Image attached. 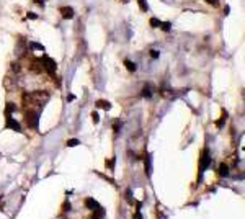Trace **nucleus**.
I'll return each instance as SVG.
<instances>
[{
	"label": "nucleus",
	"instance_id": "obj_1",
	"mask_svg": "<svg viewBox=\"0 0 245 219\" xmlns=\"http://www.w3.org/2000/svg\"><path fill=\"white\" fill-rule=\"evenodd\" d=\"M25 121H26V126H28V128L36 129L38 124H39V113H38V111H33V110L26 111V113H25Z\"/></svg>",
	"mask_w": 245,
	"mask_h": 219
},
{
	"label": "nucleus",
	"instance_id": "obj_2",
	"mask_svg": "<svg viewBox=\"0 0 245 219\" xmlns=\"http://www.w3.org/2000/svg\"><path fill=\"white\" fill-rule=\"evenodd\" d=\"M39 62L43 64V69L47 70V74H49V75H54V74H56L57 64H56L54 59H51V57H47V56H44L43 59H39Z\"/></svg>",
	"mask_w": 245,
	"mask_h": 219
},
{
	"label": "nucleus",
	"instance_id": "obj_3",
	"mask_svg": "<svg viewBox=\"0 0 245 219\" xmlns=\"http://www.w3.org/2000/svg\"><path fill=\"white\" fill-rule=\"evenodd\" d=\"M212 162V157L209 155V149H204L203 150V155L200 157V174L203 175V172H206V169H208L209 165H211Z\"/></svg>",
	"mask_w": 245,
	"mask_h": 219
},
{
	"label": "nucleus",
	"instance_id": "obj_4",
	"mask_svg": "<svg viewBox=\"0 0 245 219\" xmlns=\"http://www.w3.org/2000/svg\"><path fill=\"white\" fill-rule=\"evenodd\" d=\"M5 126L8 129H13V131H17V132H21V126L18 121H15L12 118V115H7V120H5Z\"/></svg>",
	"mask_w": 245,
	"mask_h": 219
},
{
	"label": "nucleus",
	"instance_id": "obj_5",
	"mask_svg": "<svg viewBox=\"0 0 245 219\" xmlns=\"http://www.w3.org/2000/svg\"><path fill=\"white\" fill-rule=\"evenodd\" d=\"M59 13L62 15L64 20H72V18L75 17V12H74L72 7H61V8H59Z\"/></svg>",
	"mask_w": 245,
	"mask_h": 219
},
{
	"label": "nucleus",
	"instance_id": "obj_6",
	"mask_svg": "<svg viewBox=\"0 0 245 219\" xmlns=\"http://www.w3.org/2000/svg\"><path fill=\"white\" fill-rule=\"evenodd\" d=\"M105 218V209L103 208H96V209H93V214H91V219H103Z\"/></svg>",
	"mask_w": 245,
	"mask_h": 219
},
{
	"label": "nucleus",
	"instance_id": "obj_7",
	"mask_svg": "<svg viewBox=\"0 0 245 219\" xmlns=\"http://www.w3.org/2000/svg\"><path fill=\"white\" fill-rule=\"evenodd\" d=\"M85 206H87L88 209L93 211V209H96V208H100V204H98L93 198H87V199H85Z\"/></svg>",
	"mask_w": 245,
	"mask_h": 219
},
{
	"label": "nucleus",
	"instance_id": "obj_8",
	"mask_svg": "<svg viewBox=\"0 0 245 219\" xmlns=\"http://www.w3.org/2000/svg\"><path fill=\"white\" fill-rule=\"evenodd\" d=\"M96 106L108 111L110 108H111V103H110V101H106V100H98V101H96Z\"/></svg>",
	"mask_w": 245,
	"mask_h": 219
},
{
	"label": "nucleus",
	"instance_id": "obj_9",
	"mask_svg": "<svg viewBox=\"0 0 245 219\" xmlns=\"http://www.w3.org/2000/svg\"><path fill=\"white\" fill-rule=\"evenodd\" d=\"M145 174L150 175L152 174V164H150V154L145 155Z\"/></svg>",
	"mask_w": 245,
	"mask_h": 219
},
{
	"label": "nucleus",
	"instance_id": "obj_10",
	"mask_svg": "<svg viewBox=\"0 0 245 219\" xmlns=\"http://www.w3.org/2000/svg\"><path fill=\"white\" fill-rule=\"evenodd\" d=\"M124 66H126V69H128L129 72H136V69H137V66L133 61H129V59H124Z\"/></svg>",
	"mask_w": 245,
	"mask_h": 219
},
{
	"label": "nucleus",
	"instance_id": "obj_11",
	"mask_svg": "<svg viewBox=\"0 0 245 219\" xmlns=\"http://www.w3.org/2000/svg\"><path fill=\"white\" fill-rule=\"evenodd\" d=\"M158 28L162 29V31H165V33H168V31H172V23L170 21H160Z\"/></svg>",
	"mask_w": 245,
	"mask_h": 219
},
{
	"label": "nucleus",
	"instance_id": "obj_12",
	"mask_svg": "<svg viewBox=\"0 0 245 219\" xmlns=\"http://www.w3.org/2000/svg\"><path fill=\"white\" fill-rule=\"evenodd\" d=\"M217 174H219L221 177H227V175H229V167L225 165V164H221V165H219V172H217Z\"/></svg>",
	"mask_w": 245,
	"mask_h": 219
},
{
	"label": "nucleus",
	"instance_id": "obj_13",
	"mask_svg": "<svg viewBox=\"0 0 245 219\" xmlns=\"http://www.w3.org/2000/svg\"><path fill=\"white\" fill-rule=\"evenodd\" d=\"M142 97H145V98H150V97H152V87H150V83L142 88Z\"/></svg>",
	"mask_w": 245,
	"mask_h": 219
},
{
	"label": "nucleus",
	"instance_id": "obj_14",
	"mask_svg": "<svg viewBox=\"0 0 245 219\" xmlns=\"http://www.w3.org/2000/svg\"><path fill=\"white\" fill-rule=\"evenodd\" d=\"M225 120H227V111H222V116H221V120L216 123V126H217V128H222L224 123H225Z\"/></svg>",
	"mask_w": 245,
	"mask_h": 219
},
{
	"label": "nucleus",
	"instance_id": "obj_15",
	"mask_svg": "<svg viewBox=\"0 0 245 219\" xmlns=\"http://www.w3.org/2000/svg\"><path fill=\"white\" fill-rule=\"evenodd\" d=\"M28 46L29 48H33V49H38V51H43V52H44V46L43 44H38V43H34V41H29Z\"/></svg>",
	"mask_w": 245,
	"mask_h": 219
},
{
	"label": "nucleus",
	"instance_id": "obj_16",
	"mask_svg": "<svg viewBox=\"0 0 245 219\" xmlns=\"http://www.w3.org/2000/svg\"><path fill=\"white\" fill-rule=\"evenodd\" d=\"M137 3H139V8H141V12H147V10H149V5H147V2H145V0H137Z\"/></svg>",
	"mask_w": 245,
	"mask_h": 219
},
{
	"label": "nucleus",
	"instance_id": "obj_17",
	"mask_svg": "<svg viewBox=\"0 0 245 219\" xmlns=\"http://www.w3.org/2000/svg\"><path fill=\"white\" fill-rule=\"evenodd\" d=\"M149 23H150V26H152V28H158V26H160V20H158V18H155V17L150 18Z\"/></svg>",
	"mask_w": 245,
	"mask_h": 219
},
{
	"label": "nucleus",
	"instance_id": "obj_18",
	"mask_svg": "<svg viewBox=\"0 0 245 219\" xmlns=\"http://www.w3.org/2000/svg\"><path fill=\"white\" fill-rule=\"evenodd\" d=\"M7 115H12V111H17V105L15 103H7Z\"/></svg>",
	"mask_w": 245,
	"mask_h": 219
},
{
	"label": "nucleus",
	"instance_id": "obj_19",
	"mask_svg": "<svg viewBox=\"0 0 245 219\" xmlns=\"http://www.w3.org/2000/svg\"><path fill=\"white\" fill-rule=\"evenodd\" d=\"M79 139H69L67 141V147H75V146H79Z\"/></svg>",
	"mask_w": 245,
	"mask_h": 219
},
{
	"label": "nucleus",
	"instance_id": "obj_20",
	"mask_svg": "<svg viewBox=\"0 0 245 219\" xmlns=\"http://www.w3.org/2000/svg\"><path fill=\"white\" fill-rule=\"evenodd\" d=\"M91 120H93V123H98V121H100V116H98V113H91Z\"/></svg>",
	"mask_w": 245,
	"mask_h": 219
},
{
	"label": "nucleus",
	"instance_id": "obj_21",
	"mask_svg": "<svg viewBox=\"0 0 245 219\" xmlns=\"http://www.w3.org/2000/svg\"><path fill=\"white\" fill-rule=\"evenodd\" d=\"M204 2H206V3H209V5H212V7H217V5H219V2H217V0H204Z\"/></svg>",
	"mask_w": 245,
	"mask_h": 219
},
{
	"label": "nucleus",
	"instance_id": "obj_22",
	"mask_svg": "<svg viewBox=\"0 0 245 219\" xmlns=\"http://www.w3.org/2000/svg\"><path fill=\"white\" fill-rule=\"evenodd\" d=\"M12 66H13V70H15V72H20V70H21V67H20V64H18V62H13Z\"/></svg>",
	"mask_w": 245,
	"mask_h": 219
},
{
	"label": "nucleus",
	"instance_id": "obj_23",
	"mask_svg": "<svg viewBox=\"0 0 245 219\" xmlns=\"http://www.w3.org/2000/svg\"><path fill=\"white\" fill-rule=\"evenodd\" d=\"M105 164H106V167H110V169H113V167H114V159H111V160H106Z\"/></svg>",
	"mask_w": 245,
	"mask_h": 219
},
{
	"label": "nucleus",
	"instance_id": "obj_24",
	"mask_svg": "<svg viewBox=\"0 0 245 219\" xmlns=\"http://www.w3.org/2000/svg\"><path fill=\"white\" fill-rule=\"evenodd\" d=\"M26 17H28L29 20H36V18H38V15H36V13H33V12H29L28 15H26Z\"/></svg>",
	"mask_w": 245,
	"mask_h": 219
},
{
	"label": "nucleus",
	"instance_id": "obj_25",
	"mask_svg": "<svg viewBox=\"0 0 245 219\" xmlns=\"http://www.w3.org/2000/svg\"><path fill=\"white\" fill-rule=\"evenodd\" d=\"M150 56H152V57H154V59H157L158 57V56H160V54H158V51H150Z\"/></svg>",
	"mask_w": 245,
	"mask_h": 219
},
{
	"label": "nucleus",
	"instance_id": "obj_26",
	"mask_svg": "<svg viewBox=\"0 0 245 219\" xmlns=\"http://www.w3.org/2000/svg\"><path fill=\"white\" fill-rule=\"evenodd\" d=\"M33 2L38 5H41V7H44V0H33Z\"/></svg>",
	"mask_w": 245,
	"mask_h": 219
},
{
	"label": "nucleus",
	"instance_id": "obj_27",
	"mask_svg": "<svg viewBox=\"0 0 245 219\" xmlns=\"http://www.w3.org/2000/svg\"><path fill=\"white\" fill-rule=\"evenodd\" d=\"M113 129H114V132L119 131V123H114V126H113Z\"/></svg>",
	"mask_w": 245,
	"mask_h": 219
},
{
	"label": "nucleus",
	"instance_id": "obj_28",
	"mask_svg": "<svg viewBox=\"0 0 245 219\" xmlns=\"http://www.w3.org/2000/svg\"><path fill=\"white\" fill-rule=\"evenodd\" d=\"M134 219H142V216H141V213H139V211L134 214Z\"/></svg>",
	"mask_w": 245,
	"mask_h": 219
}]
</instances>
